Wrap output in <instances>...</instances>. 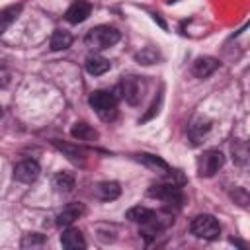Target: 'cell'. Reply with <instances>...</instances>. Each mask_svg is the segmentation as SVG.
<instances>
[{
    "label": "cell",
    "instance_id": "obj_25",
    "mask_svg": "<svg viewBox=\"0 0 250 250\" xmlns=\"http://www.w3.org/2000/svg\"><path fill=\"white\" fill-rule=\"evenodd\" d=\"M158 107H160V96H158V98H156V100L152 102V105L148 107V111H146V113H145V115L141 117V123H146L148 119H152V117H154V115L158 113Z\"/></svg>",
    "mask_w": 250,
    "mask_h": 250
},
{
    "label": "cell",
    "instance_id": "obj_8",
    "mask_svg": "<svg viewBox=\"0 0 250 250\" xmlns=\"http://www.w3.org/2000/svg\"><path fill=\"white\" fill-rule=\"evenodd\" d=\"M90 12H92V4H90V2H86V0H76V2H72V4L68 6V10H66V14H64V20H66L68 23H82V21L88 20Z\"/></svg>",
    "mask_w": 250,
    "mask_h": 250
},
{
    "label": "cell",
    "instance_id": "obj_18",
    "mask_svg": "<svg viewBox=\"0 0 250 250\" xmlns=\"http://www.w3.org/2000/svg\"><path fill=\"white\" fill-rule=\"evenodd\" d=\"M70 135L76 141H96L98 139V131L88 123H74L70 129Z\"/></svg>",
    "mask_w": 250,
    "mask_h": 250
},
{
    "label": "cell",
    "instance_id": "obj_6",
    "mask_svg": "<svg viewBox=\"0 0 250 250\" xmlns=\"http://www.w3.org/2000/svg\"><path fill=\"white\" fill-rule=\"evenodd\" d=\"M143 92H145V84L139 76H127L121 82V94L125 98V102L129 105H139L143 100Z\"/></svg>",
    "mask_w": 250,
    "mask_h": 250
},
{
    "label": "cell",
    "instance_id": "obj_16",
    "mask_svg": "<svg viewBox=\"0 0 250 250\" xmlns=\"http://www.w3.org/2000/svg\"><path fill=\"white\" fill-rule=\"evenodd\" d=\"M96 193H98V197H100L102 201H113V199L119 197L121 188H119L117 182H102V184H98Z\"/></svg>",
    "mask_w": 250,
    "mask_h": 250
},
{
    "label": "cell",
    "instance_id": "obj_2",
    "mask_svg": "<svg viewBox=\"0 0 250 250\" xmlns=\"http://www.w3.org/2000/svg\"><path fill=\"white\" fill-rule=\"evenodd\" d=\"M119 39H121L119 29H115V27H111V25H96V27H92V29L86 33V37H84L86 45H88L90 49H96V51L109 49V47L115 45Z\"/></svg>",
    "mask_w": 250,
    "mask_h": 250
},
{
    "label": "cell",
    "instance_id": "obj_1",
    "mask_svg": "<svg viewBox=\"0 0 250 250\" xmlns=\"http://www.w3.org/2000/svg\"><path fill=\"white\" fill-rule=\"evenodd\" d=\"M88 104L92 105V109L96 111V115L102 121H105V123H109V121H113L117 117V98L111 92L96 90V92L90 94Z\"/></svg>",
    "mask_w": 250,
    "mask_h": 250
},
{
    "label": "cell",
    "instance_id": "obj_3",
    "mask_svg": "<svg viewBox=\"0 0 250 250\" xmlns=\"http://www.w3.org/2000/svg\"><path fill=\"white\" fill-rule=\"evenodd\" d=\"M189 232L197 238H205V240H215L221 234V225L213 215H197L191 219L189 223Z\"/></svg>",
    "mask_w": 250,
    "mask_h": 250
},
{
    "label": "cell",
    "instance_id": "obj_14",
    "mask_svg": "<svg viewBox=\"0 0 250 250\" xmlns=\"http://www.w3.org/2000/svg\"><path fill=\"white\" fill-rule=\"evenodd\" d=\"M125 217H127L129 221H133V223L145 225V223H150V221H154V219H156V213H154L152 209H148V207H143V205H135V207L127 209Z\"/></svg>",
    "mask_w": 250,
    "mask_h": 250
},
{
    "label": "cell",
    "instance_id": "obj_10",
    "mask_svg": "<svg viewBox=\"0 0 250 250\" xmlns=\"http://www.w3.org/2000/svg\"><path fill=\"white\" fill-rule=\"evenodd\" d=\"M80 215H84V205H82V203H68V205L57 215V225H59V227H70Z\"/></svg>",
    "mask_w": 250,
    "mask_h": 250
},
{
    "label": "cell",
    "instance_id": "obj_21",
    "mask_svg": "<svg viewBox=\"0 0 250 250\" xmlns=\"http://www.w3.org/2000/svg\"><path fill=\"white\" fill-rule=\"evenodd\" d=\"M158 59H160V55H158V51L152 49V47H146V49H143V51H139V53L135 55V61H137L139 64H154Z\"/></svg>",
    "mask_w": 250,
    "mask_h": 250
},
{
    "label": "cell",
    "instance_id": "obj_26",
    "mask_svg": "<svg viewBox=\"0 0 250 250\" xmlns=\"http://www.w3.org/2000/svg\"><path fill=\"white\" fill-rule=\"evenodd\" d=\"M168 2H170V4H174V2H178V0H168Z\"/></svg>",
    "mask_w": 250,
    "mask_h": 250
},
{
    "label": "cell",
    "instance_id": "obj_7",
    "mask_svg": "<svg viewBox=\"0 0 250 250\" xmlns=\"http://www.w3.org/2000/svg\"><path fill=\"white\" fill-rule=\"evenodd\" d=\"M39 164L37 160H31V158H25V160H20L16 166H14V178L21 184H31L39 178Z\"/></svg>",
    "mask_w": 250,
    "mask_h": 250
},
{
    "label": "cell",
    "instance_id": "obj_17",
    "mask_svg": "<svg viewBox=\"0 0 250 250\" xmlns=\"http://www.w3.org/2000/svg\"><path fill=\"white\" fill-rule=\"evenodd\" d=\"M72 45V35L66 29H55L51 35V49L53 51H64Z\"/></svg>",
    "mask_w": 250,
    "mask_h": 250
},
{
    "label": "cell",
    "instance_id": "obj_22",
    "mask_svg": "<svg viewBox=\"0 0 250 250\" xmlns=\"http://www.w3.org/2000/svg\"><path fill=\"white\" fill-rule=\"evenodd\" d=\"M55 146L57 148H61L72 162H84V158H82V150H78V148H74V146H70V145H66V143H59V141H55Z\"/></svg>",
    "mask_w": 250,
    "mask_h": 250
},
{
    "label": "cell",
    "instance_id": "obj_15",
    "mask_svg": "<svg viewBox=\"0 0 250 250\" xmlns=\"http://www.w3.org/2000/svg\"><path fill=\"white\" fill-rule=\"evenodd\" d=\"M209 129H211V121L209 119H205V117H197L191 125H189V129H188V133H189V139L193 141V145H197L207 133H209Z\"/></svg>",
    "mask_w": 250,
    "mask_h": 250
},
{
    "label": "cell",
    "instance_id": "obj_20",
    "mask_svg": "<svg viewBox=\"0 0 250 250\" xmlns=\"http://www.w3.org/2000/svg\"><path fill=\"white\" fill-rule=\"evenodd\" d=\"M53 186L57 191H62V193H68L72 191L74 188V176L70 172H59L55 178H53Z\"/></svg>",
    "mask_w": 250,
    "mask_h": 250
},
{
    "label": "cell",
    "instance_id": "obj_24",
    "mask_svg": "<svg viewBox=\"0 0 250 250\" xmlns=\"http://www.w3.org/2000/svg\"><path fill=\"white\" fill-rule=\"evenodd\" d=\"M43 236L37 234V232H31V234H25L23 240H21V246H35V244H43Z\"/></svg>",
    "mask_w": 250,
    "mask_h": 250
},
{
    "label": "cell",
    "instance_id": "obj_12",
    "mask_svg": "<svg viewBox=\"0 0 250 250\" xmlns=\"http://www.w3.org/2000/svg\"><path fill=\"white\" fill-rule=\"evenodd\" d=\"M137 158H139L146 168H150V170H154V172H158V174H162V176H166V174L172 172L170 166H168V162H164V160H162L160 156H156V154L141 152V154H137Z\"/></svg>",
    "mask_w": 250,
    "mask_h": 250
},
{
    "label": "cell",
    "instance_id": "obj_5",
    "mask_svg": "<svg viewBox=\"0 0 250 250\" xmlns=\"http://www.w3.org/2000/svg\"><path fill=\"white\" fill-rule=\"evenodd\" d=\"M146 195L154 197V199H160L166 205H180L182 199H184L182 189L176 184H154L146 189Z\"/></svg>",
    "mask_w": 250,
    "mask_h": 250
},
{
    "label": "cell",
    "instance_id": "obj_11",
    "mask_svg": "<svg viewBox=\"0 0 250 250\" xmlns=\"http://www.w3.org/2000/svg\"><path fill=\"white\" fill-rule=\"evenodd\" d=\"M84 66H86V72L88 74L100 76V74H105L111 68V62L105 57H102V55H90V57H86Z\"/></svg>",
    "mask_w": 250,
    "mask_h": 250
},
{
    "label": "cell",
    "instance_id": "obj_13",
    "mask_svg": "<svg viewBox=\"0 0 250 250\" xmlns=\"http://www.w3.org/2000/svg\"><path fill=\"white\" fill-rule=\"evenodd\" d=\"M61 244L68 250H78V248H86V240L82 236V232L78 229H66L61 234Z\"/></svg>",
    "mask_w": 250,
    "mask_h": 250
},
{
    "label": "cell",
    "instance_id": "obj_27",
    "mask_svg": "<svg viewBox=\"0 0 250 250\" xmlns=\"http://www.w3.org/2000/svg\"><path fill=\"white\" fill-rule=\"evenodd\" d=\"M2 113H4V111H2V105H0V117H2Z\"/></svg>",
    "mask_w": 250,
    "mask_h": 250
},
{
    "label": "cell",
    "instance_id": "obj_9",
    "mask_svg": "<svg viewBox=\"0 0 250 250\" xmlns=\"http://www.w3.org/2000/svg\"><path fill=\"white\" fill-rule=\"evenodd\" d=\"M217 68H219V61L215 57H199L191 64V72L197 78H209Z\"/></svg>",
    "mask_w": 250,
    "mask_h": 250
},
{
    "label": "cell",
    "instance_id": "obj_4",
    "mask_svg": "<svg viewBox=\"0 0 250 250\" xmlns=\"http://www.w3.org/2000/svg\"><path fill=\"white\" fill-rule=\"evenodd\" d=\"M223 164H225V154L217 148H209L197 158V172L201 178H211L223 168Z\"/></svg>",
    "mask_w": 250,
    "mask_h": 250
},
{
    "label": "cell",
    "instance_id": "obj_19",
    "mask_svg": "<svg viewBox=\"0 0 250 250\" xmlns=\"http://www.w3.org/2000/svg\"><path fill=\"white\" fill-rule=\"evenodd\" d=\"M20 12H21V4H14V6H8V8L0 10V35L16 21Z\"/></svg>",
    "mask_w": 250,
    "mask_h": 250
},
{
    "label": "cell",
    "instance_id": "obj_23",
    "mask_svg": "<svg viewBox=\"0 0 250 250\" xmlns=\"http://www.w3.org/2000/svg\"><path fill=\"white\" fill-rule=\"evenodd\" d=\"M232 154H234V158H236V162L238 164H246V145L244 143H240V141H234V145H232Z\"/></svg>",
    "mask_w": 250,
    "mask_h": 250
}]
</instances>
